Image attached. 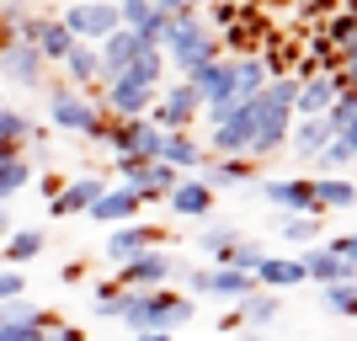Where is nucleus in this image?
<instances>
[{
	"label": "nucleus",
	"mask_w": 357,
	"mask_h": 341,
	"mask_svg": "<svg viewBox=\"0 0 357 341\" xmlns=\"http://www.w3.org/2000/svg\"><path fill=\"white\" fill-rule=\"evenodd\" d=\"M128 331H171L176 336L181 326L197 320V298L181 294V288H149V294H123V315Z\"/></svg>",
	"instance_id": "obj_1"
},
{
	"label": "nucleus",
	"mask_w": 357,
	"mask_h": 341,
	"mask_svg": "<svg viewBox=\"0 0 357 341\" xmlns=\"http://www.w3.org/2000/svg\"><path fill=\"white\" fill-rule=\"evenodd\" d=\"M160 54L171 64L181 70V80L192 70H203V64H213V59H224V48H219V32L203 22L197 11H181V16H171L165 22V38H160Z\"/></svg>",
	"instance_id": "obj_2"
},
{
	"label": "nucleus",
	"mask_w": 357,
	"mask_h": 341,
	"mask_svg": "<svg viewBox=\"0 0 357 341\" xmlns=\"http://www.w3.org/2000/svg\"><path fill=\"white\" fill-rule=\"evenodd\" d=\"M43 91H48V123H54L59 134H75V139H86V144H102L107 112H102L96 96L70 91V86H43Z\"/></svg>",
	"instance_id": "obj_3"
},
{
	"label": "nucleus",
	"mask_w": 357,
	"mask_h": 341,
	"mask_svg": "<svg viewBox=\"0 0 357 341\" xmlns=\"http://www.w3.org/2000/svg\"><path fill=\"white\" fill-rule=\"evenodd\" d=\"M208 112V149L213 155H245L256 134V96L251 102H219L203 107Z\"/></svg>",
	"instance_id": "obj_4"
},
{
	"label": "nucleus",
	"mask_w": 357,
	"mask_h": 341,
	"mask_svg": "<svg viewBox=\"0 0 357 341\" xmlns=\"http://www.w3.org/2000/svg\"><path fill=\"white\" fill-rule=\"evenodd\" d=\"M171 278H181V262L165 245H155V251L134 256V262H118V288L123 294H149V288H171Z\"/></svg>",
	"instance_id": "obj_5"
},
{
	"label": "nucleus",
	"mask_w": 357,
	"mask_h": 341,
	"mask_svg": "<svg viewBox=\"0 0 357 341\" xmlns=\"http://www.w3.org/2000/svg\"><path fill=\"white\" fill-rule=\"evenodd\" d=\"M59 22H64V32H70L75 43H102L107 32H118V27H123L112 0H70Z\"/></svg>",
	"instance_id": "obj_6"
},
{
	"label": "nucleus",
	"mask_w": 357,
	"mask_h": 341,
	"mask_svg": "<svg viewBox=\"0 0 357 341\" xmlns=\"http://www.w3.org/2000/svg\"><path fill=\"white\" fill-rule=\"evenodd\" d=\"M102 144L112 155H128V160H155L160 155V128L149 118H107Z\"/></svg>",
	"instance_id": "obj_7"
},
{
	"label": "nucleus",
	"mask_w": 357,
	"mask_h": 341,
	"mask_svg": "<svg viewBox=\"0 0 357 341\" xmlns=\"http://www.w3.org/2000/svg\"><path fill=\"white\" fill-rule=\"evenodd\" d=\"M197 112H203V102H197V91L187 86V80H176V86L155 91V102H149L144 118L160 128V134H176V128H192Z\"/></svg>",
	"instance_id": "obj_8"
},
{
	"label": "nucleus",
	"mask_w": 357,
	"mask_h": 341,
	"mask_svg": "<svg viewBox=\"0 0 357 341\" xmlns=\"http://www.w3.org/2000/svg\"><path fill=\"white\" fill-rule=\"evenodd\" d=\"M288 128H294V112L267 96H256V134H251V149H245V160H267L278 149H288Z\"/></svg>",
	"instance_id": "obj_9"
},
{
	"label": "nucleus",
	"mask_w": 357,
	"mask_h": 341,
	"mask_svg": "<svg viewBox=\"0 0 357 341\" xmlns=\"http://www.w3.org/2000/svg\"><path fill=\"white\" fill-rule=\"evenodd\" d=\"M187 288L203 294V298H229V304H235V298L256 294V278L251 272H235V267H208V262H203V267L187 272Z\"/></svg>",
	"instance_id": "obj_10"
},
{
	"label": "nucleus",
	"mask_w": 357,
	"mask_h": 341,
	"mask_svg": "<svg viewBox=\"0 0 357 341\" xmlns=\"http://www.w3.org/2000/svg\"><path fill=\"white\" fill-rule=\"evenodd\" d=\"M0 80H11V86H27V91H43L48 86V64L38 59V48L32 43H6L0 48Z\"/></svg>",
	"instance_id": "obj_11"
},
{
	"label": "nucleus",
	"mask_w": 357,
	"mask_h": 341,
	"mask_svg": "<svg viewBox=\"0 0 357 341\" xmlns=\"http://www.w3.org/2000/svg\"><path fill=\"white\" fill-rule=\"evenodd\" d=\"M107 187H112L107 176H64V187L48 197V219H80Z\"/></svg>",
	"instance_id": "obj_12"
},
{
	"label": "nucleus",
	"mask_w": 357,
	"mask_h": 341,
	"mask_svg": "<svg viewBox=\"0 0 357 341\" xmlns=\"http://www.w3.org/2000/svg\"><path fill=\"white\" fill-rule=\"evenodd\" d=\"M155 160H165L171 171H181V176H197L203 160H208V149H203V139H197L192 128H176V134H160V155H155Z\"/></svg>",
	"instance_id": "obj_13"
},
{
	"label": "nucleus",
	"mask_w": 357,
	"mask_h": 341,
	"mask_svg": "<svg viewBox=\"0 0 357 341\" xmlns=\"http://www.w3.org/2000/svg\"><path fill=\"white\" fill-rule=\"evenodd\" d=\"M144 38H139V32H128V27H118V32H107L102 43H96V64H102V80H112V75H123L128 70V64L139 59V54H144Z\"/></svg>",
	"instance_id": "obj_14"
},
{
	"label": "nucleus",
	"mask_w": 357,
	"mask_h": 341,
	"mask_svg": "<svg viewBox=\"0 0 357 341\" xmlns=\"http://www.w3.org/2000/svg\"><path fill=\"white\" fill-rule=\"evenodd\" d=\"M160 240H165L160 224H118V229H107V256L112 262H134V256L155 251Z\"/></svg>",
	"instance_id": "obj_15"
},
{
	"label": "nucleus",
	"mask_w": 357,
	"mask_h": 341,
	"mask_svg": "<svg viewBox=\"0 0 357 341\" xmlns=\"http://www.w3.org/2000/svg\"><path fill=\"white\" fill-rule=\"evenodd\" d=\"M139 192H128V187H118V181H112V187H107L102 197H96V203L86 208V219L91 224H107V229H118V224H134L139 219Z\"/></svg>",
	"instance_id": "obj_16"
},
{
	"label": "nucleus",
	"mask_w": 357,
	"mask_h": 341,
	"mask_svg": "<svg viewBox=\"0 0 357 341\" xmlns=\"http://www.w3.org/2000/svg\"><path fill=\"white\" fill-rule=\"evenodd\" d=\"M261 197H267V208H278V213H314L310 176H272V181H261Z\"/></svg>",
	"instance_id": "obj_17"
},
{
	"label": "nucleus",
	"mask_w": 357,
	"mask_h": 341,
	"mask_svg": "<svg viewBox=\"0 0 357 341\" xmlns=\"http://www.w3.org/2000/svg\"><path fill=\"white\" fill-rule=\"evenodd\" d=\"M187 86L197 91V102H203V107L235 102V70H229V59H213V64H203V70H192V75H187Z\"/></svg>",
	"instance_id": "obj_18"
},
{
	"label": "nucleus",
	"mask_w": 357,
	"mask_h": 341,
	"mask_svg": "<svg viewBox=\"0 0 357 341\" xmlns=\"http://www.w3.org/2000/svg\"><path fill=\"white\" fill-rule=\"evenodd\" d=\"M165 208L176 213V219H213V187L203 176H181L165 197Z\"/></svg>",
	"instance_id": "obj_19"
},
{
	"label": "nucleus",
	"mask_w": 357,
	"mask_h": 341,
	"mask_svg": "<svg viewBox=\"0 0 357 341\" xmlns=\"http://www.w3.org/2000/svg\"><path fill=\"white\" fill-rule=\"evenodd\" d=\"M59 70H64V86H70V91H86V96H91V91L102 86V64H96V43H75L70 54H64V64H59Z\"/></svg>",
	"instance_id": "obj_20"
},
{
	"label": "nucleus",
	"mask_w": 357,
	"mask_h": 341,
	"mask_svg": "<svg viewBox=\"0 0 357 341\" xmlns=\"http://www.w3.org/2000/svg\"><path fill=\"white\" fill-rule=\"evenodd\" d=\"M310 192H314V213L320 219L326 213H352V203H357L352 176H310Z\"/></svg>",
	"instance_id": "obj_21"
},
{
	"label": "nucleus",
	"mask_w": 357,
	"mask_h": 341,
	"mask_svg": "<svg viewBox=\"0 0 357 341\" xmlns=\"http://www.w3.org/2000/svg\"><path fill=\"white\" fill-rule=\"evenodd\" d=\"M251 278H256V288L283 294V288H298V282H304V262H298V256H261Z\"/></svg>",
	"instance_id": "obj_22"
},
{
	"label": "nucleus",
	"mask_w": 357,
	"mask_h": 341,
	"mask_svg": "<svg viewBox=\"0 0 357 341\" xmlns=\"http://www.w3.org/2000/svg\"><path fill=\"white\" fill-rule=\"evenodd\" d=\"M245 240V229L240 224H224V219H213V224H203V235H197V251L208 256V267H224L229 256H235V245Z\"/></svg>",
	"instance_id": "obj_23"
},
{
	"label": "nucleus",
	"mask_w": 357,
	"mask_h": 341,
	"mask_svg": "<svg viewBox=\"0 0 357 341\" xmlns=\"http://www.w3.org/2000/svg\"><path fill=\"white\" fill-rule=\"evenodd\" d=\"M283 315V298L278 294H267V288H256V294H245V298H235V320L245 331H261V326H272Z\"/></svg>",
	"instance_id": "obj_24"
},
{
	"label": "nucleus",
	"mask_w": 357,
	"mask_h": 341,
	"mask_svg": "<svg viewBox=\"0 0 357 341\" xmlns=\"http://www.w3.org/2000/svg\"><path fill=\"white\" fill-rule=\"evenodd\" d=\"M298 262H304V278H314L320 288H326V282H352V262H336L326 245H304Z\"/></svg>",
	"instance_id": "obj_25"
},
{
	"label": "nucleus",
	"mask_w": 357,
	"mask_h": 341,
	"mask_svg": "<svg viewBox=\"0 0 357 341\" xmlns=\"http://www.w3.org/2000/svg\"><path fill=\"white\" fill-rule=\"evenodd\" d=\"M251 165L256 160H245V155H219V160H203V171H208V187L213 192H224V187H245L251 181Z\"/></svg>",
	"instance_id": "obj_26"
},
{
	"label": "nucleus",
	"mask_w": 357,
	"mask_h": 341,
	"mask_svg": "<svg viewBox=\"0 0 357 341\" xmlns=\"http://www.w3.org/2000/svg\"><path fill=\"white\" fill-rule=\"evenodd\" d=\"M229 70H235V102L261 96V86H267V59L261 54H240V59H229Z\"/></svg>",
	"instance_id": "obj_27"
},
{
	"label": "nucleus",
	"mask_w": 357,
	"mask_h": 341,
	"mask_svg": "<svg viewBox=\"0 0 357 341\" xmlns=\"http://www.w3.org/2000/svg\"><path fill=\"white\" fill-rule=\"evenodd\" d=\"M288 144H294V155H298V160H314V155H320V149L331 144L326 118H298L294 128H288Z\"/></svg>",
	"instance_id": "obj_28"
},
{
	"label": "nucleus",
	"mask_w": 357,
	"mask_h": 341,
	"mask_svg": "<svg viewBox=\"0 0 357 341\" xmlns=\"http://www.w3.org/2000/svg\"><path fill=\"white\" fill-rule=\"evenodd\" d=\"M32 48H38V59H43V64H64V54L75 48V38L64 32L59 16H48L43 27H38V38H32Z\"/></svg>",
	"instance_id": "obj_29"
},
{
	"label": "nucleus",
	"mask_w": 357,
	"mask_h": 341,
	"mask_svg": "<svg viewBox=\"0 0 357 341\" xmlns=\"http://www.w3.org/2000/svg\"><path fill=\"white\" fill-rule=\"evenodd\" d=\"M320 43L331 48V54H342V59H352V43H357V22H352V6H336V11L326 16V38Z\"/></svg>",
	"instance_id": "obj_30"
},
{
	"label": "nucleus",
	"mask_w": 357,
	"mask_h": 341,
	"mask_svg": "<svg viewBox=\"0 0 357 341\" xmlns=\"http://www.w3.org/2000/svg\"><path fill=\"white\" fill-rule=\"evenodd\" d=\"M352 155H357V134H331V144L314 155V165L326 176H352Z\"/></svg>",
	"instance_id": "obj_31"
},
{
	"label": "nucleus",
	"mask_w": 357,
	"mask_h": 341,
	"mask_svg": "<svg viewBox=\"0 0 357 341\" xmlns=\"http://www.w3.org/2000/svg\"><path fill=\"white\" fill-rule=\"evenodd\" d=\"M320 229H326L320 213H278V235H283L288 245H314Z\"/></svg>",
	"instance_id": "obj_32"
},
{
	"label": "nucleus",
	"mask_w": 357,
	"mask_h": 341,
	"mask_svg": "<svg viewBox=\"0 0 357 341\" xmlns=\"http://www.w3.org/2000/svg\"><path fill=\"white\" fill-rule=\"evenodd\" d=\"M32 176H38V165H32V155H11V160H0V203L16 192H27Z\"/></svg>",
	"instance_id": "obj_33"
},
{
	"label": "nucleus",
	"mask_w": 357,
	"mask_h": 341,
	"mask_svg": "<svg viewBox=\"0 0 357 341\" xmlns=\"http://www.w3.org/2000/svg\"><path fill=\"white\" fill-rule=\"evenodd\" d=\"M43 251H48V235H43V229H11V235H6V262H11V267L38 262Z\"/></svg>",
	"instance_id": "obj_34"
},
{
	"label": "nucleus",
	"mask_w": 357,
	"mask_h": 341,
	"mask_svg": "<svg viewBox=\"0 0 357 341\" xmlns=\"http://www.w3.org/2000/svg\"><path fill=\"white\" fill-rule=\"evenodd\" d=\"M160 75H165V54L160 48H144L128 70H123V80H134V86H149V91H160ZM118 80V75H112Z\"/></svg>",
	"instance_id": "obj_35"
},
{
	"label": "nucleus",
	"mask_w": 357,
	"mask_h": 341,
	"mask_svg": "<svg viewBox=\"0 0 357 341\" xmlns=\"http://www.w3.org/2000/svg\"><path fill=\"white\" fill-rule=\"evenodd\" d=\"M320 310H326L331 320H352L357 315V288L352 282H326V288H320Z\"/></svg>",
	"instance_id": "obj_36"
},
{
	"label": "nucleus",
	"mask_w": 357,
	"mask_h": 341,
	"mask_svg": "<svg viewBox=\"0 0 357 341\" xmlns=\"http://www.w3.org/2000/svg\"><path fill=\"white\" fill-rule=\"evenodd\" d=\"M326 128H331V134H357V96H352V91L326 107Z\"/></svg>",
	"instance_id": "obj_37"
},
{
	"label": "nucleus",
	"mask_w": 357,
	"mask_h": 341,
	"mask_svg": "<svg viewBox=\"0 0 357 341\" xmlns=\"http://www.w3.org/2000/svg\"><path fill=\"white\" fill-rule=\"evenodd\" d=\"M59 326V315H38V320H27V326H0V341H43L48 331Z\"/></svg>",
	"instance_id": "obj_38"
},
{
	"label": "nucleus",
	"mask_w": 357,
	"mask_h": 341,
	"mask_svg": "<svg viewBox=\"0 0 357 341\" xmlns=\"http://www.w3.org/2000/svg\"><path fill=\"white\" fill-rule=\"evenodd\" d=\"M32 134V118L16 112V107H0V144H27Z\"/></svg>",
	"instance_id": "obj_39"
},
{
	"label": "nucleus",
	"mask_w": 357,
	"mask_h": 341,
	"mask_svg": "<svg viewBox=\"0 0 357 341\" xmlns=\"http://www.w3.org/2000/svg\"><path fill=\"white\" fill-rule=\"evenodd\" d=\"M38 304H32L27 294H16V298H0V326H27V320H38Z\"/></svg>",
	"instance_id": "obj_40"
},
{
	"label": "nucleus",
	"mask_w": 357,
	"mask_h": 341,
	"mask_svg": "<svg viewBox=\"0 0 357 341\" xmlns=\"http://www.w3.org/2000/svg\"><path fill=\"white\" fill-rule=\"evenodd\" d=\"M219 48H235V59H240V54H251V48H256V27H251V22H229L224 38H219Z\"/></svg>",
	"instance_id": "obj_41"
},
{
	"label": "nucleus",
	"mask_w": 357,
	"mask_h": 341,
	"mask_svg": "<svg viewBox=\"0 0 357 341\" xmlns=\"http://www.w3.org/2000/svg\"><path fill=\"white\" fill-rule=\"evenodd\" d=\"M261 256H267V245H256V240L245 235V240L235 245V256L224 262V267H235V272H256V262H261Z\"/></svg>",
	"instance_id": "obj_42"
},
{
	"label": "nucleus",
	"mask_w": 357,
	"mask_h": 341,
	"mask_svg": "<svg viewBox=\"0 0 357 341\" xmlns=\"http://www.w3.org/2000/svg\"><path fill=\"white\" fill-rule=\"evenodd\" d=\"M96 315H102V320H118L123 315V288L118 282H96Z\"/></svg>",
	"instance_id": "obj_43"
},
{
	"label": "nucleus",
	"mask_w": 357,
	"mask_h": 341,
	"mask_svg": "<svg viewBox=\"0 0 357 341\" xmlns=\"http://www.w3.org/2000/svg\"><path fill=\"white\" fill-rule=\"evenodd\" d=\"M326 251L336 256V262H357V240H352V229H342V235H331V240H326Z\"/></svg>",
	"instance_id": "obj_44"
},
{
	"label": "nucleus",
	"mask_w": 357,
	"mask_h": 341,
	"mask_svg": "<svg viewBox=\"0 0 357 341\" xmlns=\"http://www.w3.org/2000/svg\"><path fill=\"white\" fill-rule=\"evenodd\" d=\"M27 294V278H22V267H0V298H16Z\"/></svg>",
	"instance_id": "obj_45"
},
{
	"label": "nucleus",
	"mask_w": 357,
	"mask_h": 341,
	"mask_svg": "<svg viewBox=\"0 0 357 341\" xmlns=\"http://www.w3.org/2000/svg\"><path fill=\"white\" fill-rule=\"evenodd\" d=\"M43 341H86V331H80V326H64V320H59V326L48 331Z\"/></svg>",
	"instance_id": "obj_46"
},
{
	"label": "nucleus",
	"mask_w": 357,
	"mask_h": 341,
	"mask_svg": "<svg viewBox=\"0 0 357 341\" xmlns=\"http://www.w3.org/2000/svg\"><path fill=\"white\" fill-rule=\"evenodd\" d=\"M59 282H70V288H75V282H86V262H64V267H59Z\"/></svg>",
	"instance_id": "obj_47"
},
{
	"label": "nucleus",
	"mask_w": 357,
	"mask_h": 341,
	"mask_svg": "<svg viewBox=\"0 0 357 341\" xmlns=\"http://www.w3.org/2000/svg\"><path fill=\"white\" fill-rule=\"evenodd\" d=\"M336 11V0H304V16H331Z\"/></svg>",
	"instance_id": "obj_48"
},
{
	"label": "nucleus",
	"mask_w": 357,
	"mask_h": 341,
	"mask_svg": "<svg viewBox=\"0 0 357 341\" xmlns=\"http://www.w3.org/2000/svg\"><path fill=\"white\" fill-rule=\"evenodd\" d=\"M11 229H16V224H11V213H6V208H0V240L11 235Z\"/></svg>",
	"instance_id": "obj_49"
},
{
	"label": "nucleus",
	"mask_w": 357,
	"mask_h": 341,
	"mask_svg": "<svg viewBox=\"0 0 357 341\" xmlns=\"http://www.w3.org/2000/svg\"><path fill=\"white\" fill-rule=\"evenodd\" d=\"M6 43H11V38H6V27H0V48H6Z\"/></svg>",
	"instance_id": "obj_50"
},
{
	"label": "nucleus",
	"mask_w": 357,
	"mask_h": 341,
	"mask_svg": "<svg viewBox=\"0 0 357 341\" xmlns=\"http://www.w3.org/2000/svg\"><path fill=\"white\" fill-rule=\"evenodd\" d=\"M0 107H6V91H0Z\"/></svg>",
	"instance_id": "obj_51"
}]
</instances>
